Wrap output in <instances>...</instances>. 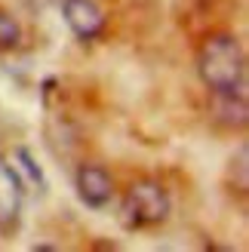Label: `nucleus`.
<instances>
[{
	"instance_id": "obj_1",
	"label": "nucleus",
	"mask_w": 249,
	"mask_h": 252,
	"mask_svg": "<svg viewBox=\"0 0 249 252\" xmlns=\"http://www.w3.org/2000/svg\"><path fill=\"white\" fill-rule=\"evenodd\" d=\"M203 83L216 95H243L246 90V68H243V49L237 37L231 34H216L200 46L197 59Z\"/></svg>"
},
{
	"instance_id": "obj_2",
	"label": "nucleus",
	"mask_w": 249,
	"mask_h": 252,
	"mask_svg": "<svg viewBox=\"0 0 249 252\" xmlns=\"http://www.w3.org/2000/svg\"><path fill=\"white\" fill-rule=\"evenodd\" d=\"M169 194L157 182H135L123 200V224L126 228H145V224H160L169 216Z\"/></svg>"
},
{
	"instance_id": "obj_3",
	"label": "nucleus",
	"mask_w": 249,
	"mask_h": 252,
	"mask_svg": "<svg viewBox=\"0 0 249 252\" xmlns=\"http://www.w3.org/2000/svg\"><path fill=\"white\" fill-rule=\"evenodd\" d=\"M65 22L80 40H93L102 31L105 16L95 0H65Z\"/></svg>"
},
{
	"instance_id": "obj_4",
	"label": "nucleus",
	"mask_w": 249,
	"mask_h": 252,
	"mask_svg": "<svg viewBox=\"0 0 249 252\" xmlns=\"http://www.w3.org/2000/svg\"><path fill=\"white\" fill-rule=\"evenodd\" d=\"M77 194L86 206H93V209H102L111 194H114V185H111V175L105 169H98V166H83L77 172Z\"/></svg>"
},
{
	"instance_id": "obj_5",
	"label": "nucleus",
	"mask_w": 249,
	"mask_h": 252,
	"mask_svg": "<svg viewBox=\"0 0 249 252\" xmlns=\"http://www.w3.org/2000/svg\"><path fill=\"white\" fill-rule=\"evenodd\" d=\"M22 40V28H19V22L6 16V12H0V49H12Z\"/></svg>"
},
{
	"instance_id": "obj_6",
	"label": "nucleus",
	"mask_w": 249,
	"mask_h": 252,
	"mask_svg": "<svg viewBox=\"0 0 249 252\" xmlns=\"http://www.w3.org/2000/svg\"><path fill=\"white\" fill-rule=\"evenodd\" d=\"M16 160L22 163V169L28 172V179H31V182H37L40 188H46V175H43V169L34 163V157L28 154V148H19V151H16Z\"/></svg>"
}]
</instances>
